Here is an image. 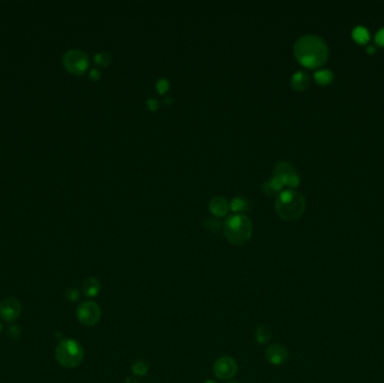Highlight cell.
<instances>
[{
  "mask_svg": "<svg viewBox=\"0 0 384 383\" xmlns=\"http://www.w3.org/2000/svg\"><path fill=\"white\" fill-rule=\"evenodd\" d=\"M294 55L308 68L321 66L328 58V46L321 38L313 34L303 35L294 43Z\"/></svg>",
  "mask_w": 384,
  "mask_h": 383,
  "instance_id": "1",
  "label": "cell"
},
{
  "mask_svg": "<svg viewBox=\"0 0 384 383\" xmlns=\"http://www.w3.org/2000/svg\"><path fill=\"white\" fill-rule=\"evenodd\" d=\"M276 213L285 220L299 218L306 209V200L301 193L294 190L282 191L275 201Z\"/></svg>",
  "mask_w": 384,
  "mask_h": 383,
  "instance_id": "2",
  "label": "cell"
},
{
  "mask_svg": "<svg viewBox=\"0 0 384 383\" xmlns=\"http://www.w3.org/2000/svg\"><path fill=\"white\" fill-rule=\"evenodd\" d=\"M225 236L234 245H243L252 236L253 225L251 219L243 214L231 215L224 224Z\"/></svg>",
  "mask_w": 384,
  "mask_h": 383,
  "instance_id": "3",
  "label": "cell"
},
{
  "mask_svg": "<svg viewBox=\"0 0 384 383\" xmlns=\"http://www.w3.org/2000/svg\"><path fill=\"white\" fill-rule=\"evenodd\" d=\"M55 357L59 364L66 368L78 367L85 358V350L79 341L66 338L60 341L55 349Z\"/></svg>",
  "mask_w": 384,
  "mask_h": 383,
  "instance_id": "4",
  "label": "cell"
},
{
  "mask_svg": "<svg viewBox=\"0 0 384 383\" xmlns=\"http://www.w3.org/2000/svg\"><path fill=\"white\" fill-rule=\"evenodd\" d=\"M77 318L83 326L91 327L97 325L101 318L99 304L91 300L82 301L77 308Z\"/></svg>",
  "mask_w": 384,
  "mask_h": 383,
  "instance_id": "5",
  "label": "cell"
},
{
  "mask_svg": "<svg viewBox=\"0 0 384 383\" xmlns=\"http://www.w3.org/2000/svg\"><path fill=\"white\" fill-rule=\"evenodd\" d=\"M63 63L68 71L75 73V75H81V73L87 70L88 66H89V58H88V55L85 52H82V51L73 49L69 50L68 52L64 54Z\"/></svg>",
  "mask_w": 384,
  "mask_h": 383,
  "instance_id": "6",
  "label": "cell"
},
{
  "mask_svg": "<svg viewBox=\"0 0 384 383\" xmlns=\"http://www.w3.org/2000/svg\"><path fill=\"white\" fill-rule=\"evenodd\" d=\"M237 371V363H236L233 357L227 356V355L219 357L214 364V374L216 375V377H218L219 380L228 381L233 379Z\"/></svg>",
  "mask_w": 384,
  "mask_h": 383,
  "instance_id": "7",
  "label": "cell"
},
{
  "mask_svg": "<svg viewBox=\"0 0 384 383\" xmlns=\"http://www.w3.org/2000/svg\"><path fill=\"white\" fill-rule=\"evenodd\" d=\"M274 177L279 178L284 186L297 187L300 182V178L292 164L289 162H279L274 168Z\"/></svg>",
  "mask_w": 384,
  "mask_h": 383,
  "instance_id": "8",
  "label": "cell"
},
{
  "mask_svg": "<svg viewBox=\"0 0 384 383\" xmlns=\"http://www.w3.org/2000/svg\"><path fill=\"white\" fill-rule=\"evenodd\" d=\"M22 313V306L15 298H5L0 302V318L5 321L16 320Z\"/></svg>",
  "mask_w": 384,
  "mask_h": 383,
  "instance_id": "9",
  "label": "cell"
},
{
  "mask_svg": "<svg viewBox=\"0 0 384 383\" xmlns=\"http://www.w3.org/2000/svg\"><path fill=\"white\" fill-rule=\"evenodd\" d=\"M265 357L267 362L274 366H280L288 361L289 352L284 346L280 344H272L265 350Z\"/></svg>",
  "mask_w": 384,
  "mask_h": 383,
  "instance_id": "10",
  "label": "cell"
},
{
  "mask_svg": "<svg viewBox=\"0 0 384 383\" xmlns=\"http://www.w3.org/2000/svg\"><path fill=\"white\" fill-rule=\"evenodd\" d=\"M209 209L212 214L218 217L226 216L228 213V201L221 196L214 197L209 202Z\"/></svg>",
  "mask_w": 384,
  "mask_h": 383,
  "instance_id": "11",
  "label": "cell"
},
{
  "mask_svg": "<svg viewBox=\"0 0 384 383\" xmlns=\"http://www.w3.org/2000/svg\"><path fill=\"white\" fill-rule=\"evenodd\" d=\"M101 290V285L98 279L88 278L82 283V292L87 297H97Z\"/></svg>",
  "mask_w": 384,
  "mask_h": 383,
  "instance_id": "12",
  "label": "cell"
},
{
  "mask_svg": "<svg viewBox=\"0 0 384 383\" xmlns=\"http://www.w3.org/2000/svg\"><path fill=\"white\" fill-rule=\"evenodd\" d=\"M310 84L308 73L304 71H297L291 78V85L295 90H304Z\"/></svg>",
  "mask_w": 384,
  "mask_h": 383,
  "instance_id": "13",
  "label": "cell"
},
{
  "mask_svg": "<svg viewBox=\"0 0 384 383\" xmlns=\"http://www.w3.org/2000/svg\"><path fill=\"white\" fill-rule=\"evenodd\" d=\"M283 187H284V184L279 178L273 177L269 180V181H266L264 184H263V191L266 192L267 195L272 196V195H274L275 192L280 191Z\"/></svg>",
  "mask_w": 384,
  "mask_h": 383,
  "instance_id": "14",
  "label": "cell"
},
{
  "mask_svg": "<svg viewBox=\"0 0 384 383\" xmlns=\"http://www.w3.org/2000/svg\"><path fill=\"white\" fill-rule=\"evenodd\" d=\"M272 331L266 325H260L255 331V338L258 344H266L271 339Z\"/></svg>",
  "mask_w": 384,
  "mask_h": 383,
  "instance_id": "15",
  "label": "cell"
},
{
  "mask_svg": "<svg viewBox=\"0 0 384 383\" xmlns=\"http://www.w3.org/2000/svg\"><path fill=\"white\" fill-rule=\"evenodd\" d=\"M332 78H334V75H332V72L330 70H328V69H321V70H318L314 72V79H316L318 84H321V85L329 84V82L332 80Z\"/></svg>",
  "mask_w": 384,
  "mask_h": 383,
  "instance_id": "16",
  "label": "cell"
},
{
  "mask_svg": "<svg viewBox=\"0 0 384 383\" xmlns=\"http://www.w3.org/2000/svg\"><path fill=\"white\" fill-rule=\"evenodd\" d=\"M351 34H353V38L359 43H365L369 38L368 31L364 26H356Z\"/></svg>",
  "mask_w": 384,
  "mask_h": 383,
  "instance_id": "17",
  "label": "cell"
},
{
  "mask_svg": "<svg viewBox=\"0 0 384 383\" xmlns=\"http://www.w3.org/2000/svg\"><path fill=\"white\" fill-rule=\"evenodd\" d=\"M249 206V202L244 197H236L230 202V207L234 211H240V210H245L247 209Z\"/></svg>",
  "mask_w": 384,
  "mask_h": 383,
  "instance_id": "18",
  "label": "cell"
},
{
  "mask_svg": "<svg viewBox=\"0 0 384 383\" xmlns=\"http://www.w3.org/2000/svg\"><path fill=\"white\" fill-rule=\"evenodd\" d=\"M95 61L100 67H107L110 61H112V57L107 52H99L96 54Z\"/></svg>",
  "mask_w": 384,
  "mask_h": 383,
  "instance_id": "19",
  "label": "cell"
},
{
  "mask_svg": "<svg viewBox=\"0 0 384 383\" xmlns=\"http://www.w3.org/2000/svg\"><path fill=\"white\" fill-rule=\"evenodd\" d=\"M221 225H223L221 224V221L218 219H216V218H208L205 221V224H203L205 228L208 230H210V232H218L221 227Z\"/></svg>",
  "mask_w": 384,
  "mask_h": 383,
  "instance_id": "20",
  "label": "cell"
},
{
  "mask_svg": "<svg viewBox=\"0 0 384 383\" xmlns=\"http://www.w3.org/2000/svg\"><path fill=\"white\" fill-rule=\"evenodd\" d=\"M147 368L149 367H147L146 364L143 363V362H137L133 365V371H134V373H135V374H141V375L145 374Z\"/></svg>",
  "mask_w": 384,
  "mask_h": 383,
  "instance_id": "21",
  "label": "cell"
},
{
  "mask_svg": "<svg viewBox=\"0 0 384 383\" xmlns=\"http://www.w3.org/2000/svg\"><path fill=\"white\" fill-rule=\"evenodd\" d=\"M156 89L159 90L160 94H164V92L169 89V81L165 78H162L156 84Z\"/></svg>",
  "mask_w": 384,
  "mask_h": 383,
  "instance_id": "22",
  "label": "cell"
},
{
  "mask_svg": "<svg viewBox=\"0 0 384 383\" xmlns=\"http://www.w3.org/2000/svg\"><path fill=\"white\" fill-rule=\"evenodd\" d=\"M67 299L70 301H76L79 299V291L77 289H68L67 290Z\"/></svg>",
  "mask_w": 384,
  "mask_h": 383,
  "instance_id": "23",
  "label": "cell"
},
{
  "mask_svg": "<svg viewBox=\"0 0 384 383\" xmlns=\"http://www.w3.org/2000/svg\"><path fill=\"white\" fill-rule=\"evenodd\" d=\"M375 41L377 44L380 45H384V27L383 29H381L380 31L376 33V36H375Z\"/></svg>",
  "mask_w": 384,
  "mask_h": 383,
  "instance_id": "24",
  "label": "cell"
},
{
  "mask_svg": "<svg viewBox=\"0 0 384 383\" xmlns=\"http://www.w3.org/2000/svg\"><path fill=\"white\" fill-rule=\"evenodd\" d=\"M146 104H147V106H149V108L152 110H155V109H157V107H159V101L153 99V98H150L149 100L146 101Z\"/></svg>",
  "mask_w": 384,
  "mask_h": 383,
  "instance_id": "25",
  "label": "cell"
},
{
  "mask_svg": "<svg viewBox=\"0 0 384 383\" xmlns=\"http://www.w3.org/2000/svg\"><path fill=\"white\" fill-rule=\"evenodd\" d=\"M90 77H91L94 80H97V79H98V78L100 77V73H99L98 70H97V69H92L91 72H90Z\"/></svg>",
  "mask_w": 384,
  "mask_h": 383,
  "instance_id": "26",
  "label": "cell"
},
{
  "mask_svg": "<svg viewBox=\"0 0 384 383\" xmlns=\"http://www.w3.org/2000/svg\"><path fill=\"white\" fill-rule=\"evenodd\" d=\"M373 51H374V46H368V48H367V52L368 53H372L373 52Z\"/></svg>",
  "mask_w": 384,
  "mask_h": 383,
  "instance_id": "27",
  "label": "cell"
},
{
  "mask_svg": "<svg viewBox=\"0 0 384 383\" xmlns=\"http://www.w3.org/2000/svg\"><path fill=\"white\" fill-rule=\"evenodd\" d=\"M171 101H172L171 100V98H166V103H171Z\"/></svg>",
  "mask_w": 384,
  "mask_h": 383,
  "instance_id": "28",
  "label": "cell"
},
{
  "mask_svg": "<svg viewBox=\"0 0 384 383\" xmlns=\"http://www.w3.org/2000/svg\"><path fill=\"white\" fill-rule=\"evenodd\" d=\"M206 383H216L215 381H211V380H209V381H206Z\"/></svg>",
  "mask_w": 384,
  "mask_h": 383,
  "instance_id": "29",
  "label": "cell"
},
{
  "mask_svg": "<svg viewBox=\"0 0 384 383\" xmlns=\"http://www.w3.org/2000/svg\"><path fill=\"white\" fill-rule=\"evenodd\" d=\"M2 330H3V325L0 324V331H2Z\"/></svg>",
  "mask_w": 384,
  "mask_h": 383,
  "instance_id": "30",
  "label": "cell"
},
{
  "mask_svg": "<svg viewBox=\"0 0 384 383\" xmlns=\"http://www.w3.org/2000/svg\"><path fill=\"white\" fill-rule=\"evenodd\" d=\"M228 383H238V382H228Z\"/></svg>",
  "mask_w": 384,
  "mask_h": 383,
  "instance_id": "31",
  "label": "cell"
}]
</instances>
